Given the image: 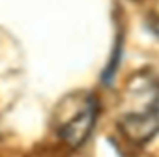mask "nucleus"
Listing matches in <instances>:
<instances>
[{"label": "nucleus", "instance_id": "f257e3e1", "mask_svg": "<svg viewBox=\"0 0 159 157\" xmlns=\"http://www.w3.org/2000/svg\"><path fill=\"white\" fill-rule=\"evenodd\" d=\"M129 103L118 120L120 131L133 142L144 144L159 133V83L135 81L127 88Z\"/></svg>", "mask_w": 159, "mask_h": 157}, {"label": "nucleus", "instance_id": "f03ea898", "mask_svg": "<svg viewBox=\"0 0 159 157\" xmlns=\"http://www.w3.org/2000/svg\"><path fill=\"white\" fill-rule=\"evenodd\" d=\"M98 105L90 94H77L69 97V105L60 109L58 137L71 148H79L90 137L96 123Z\"/></svg>", "mask_w": 159, "mask_h": 157}]
</instances>
